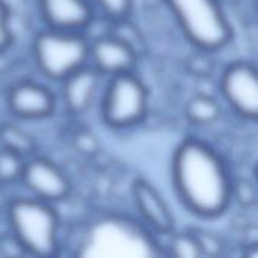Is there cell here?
Segmentation results:
<instances>
[{
	"instance_id": "ffe728a7",
	"label": "cell",
	"mask_w": 258,
	"mask_h": 258,
	"mask_svg": "<svg viewBox=\"0 0 258 258\" xmlns=\"http://www.w3.org/2000/svg\"><path fill=\"white\" fill-rule=\"evenodd\" d=\"M14 35L11 30V12L8 5L0 0V53L12 44Z\"/></svg>"
},
{
	"instance_id": "4fadbf2b",
	"label": "cell",
	"mask_w": 258,
	"mask_h": 258,
	"mask_svg": "<svg viewBox=\"0 0 258 258\" xmlns=\"http://www.w3.org/2000/svg\"><path fill=\"white\" fill-rule=\"evenodd\" d=\"M184 115L195 125H209L219 119L221 106L213 97L207 94H197L187 101Z\"/></svg>"
},
{
	"instance_id": "5bb4252c",
	"label": "cell",
	"mask_w": 258,
	"mask_h": 258,
	"mask_svg": "<svg viewBox=\"0 0 258 258\" xmlns=\"http://www.w3.org/2000/svg\"><path fill=\"white\" fill-rule=\"evenodd\" d=\"M0 147L14 151L24 159L35 153L36 142L30 133L12 122L0 124Z\"/></svg>"
},
{
	"instance_id": "44dd1931",
	"label": "cell",
	"mask_w": 258,
	"mask_h": 258,
	"mask_svg": "<svg viewBox=\"0 0 258 258\" xmlns=\"http://www.w3.org/2000/svg\"><path fill=\"white\" fill-rule=\"evenodd\" d=\"M233 198H236L242 206L249 207L255 203V189L248 180L233 181Z\"/></svg>"
},
{
	"instance_id": "52a82bcc",
	"label": "cell",
	"mask_w": 258,
	"mask_h": 258,
	"mask_svg": "<svg viewBox=\"0 0 258 258\" xmlns=\"http://www.w3.org/2000/svg\"><path fill=\"white\" fill-rule=\"evenodd\" d=\"M20 181L32 197L50 204L67 200L71 192V183L65 172L45 157L26 160Z\"/></svg>"
},
{
	"instance_id": "8fae6325",
	"label": "cell",
	"mask_w": 258,
	"mask_h": 258,
	"mask_svg": "<svg viewBox=\"0 0 258 258\" xmlns=\"http://www.w3.org/2000/svg\"><path fill=\"white\" fill-rule=\"evenodd\" d=\"M133 200L139 215L153 231L169 236L175 230V218L168 203L150 181L144 178L135 180Z\"/></svg>"
},
{
	"instance_id": "277c9868",
	"label": "cell",
	"mask_w": 258,
	"mask_h": 258,
	"mask_svg": "<svg viewBox=\"0 0 258 258\" xmlns=\"http://www.w3.org/2000/svg\"><path fill=\"white\" fill-rule=\"evenodd\" d=\"M33 57L42 76L60 82L89 62V41L80 32L47 27L33 39Z\"/></svg>"
},
{
	"instance_id": "2e32d148",
	"label": "cell",
	"mask_w": 258,
	"mask_h": 258,
	"mask_svg": "<svg viewBox=\"0 0 258 258\" xmlns=\"http://www.w3.org/2000/svg\"><path fill=\"white\" fill-rule=\"evenodd\" d=\"M168 243V252L169 255L178 258H203V254L195 242V239L192 237V234L189 231L184 233H175L172 231Z\"/></svg>"
},
{
	"instance_id": "ba28073f",
	"label": "cell",
	"mask_w": 258,
	"mask_h": 258,
	"mask_svg": "<svg viewBox=\"0 0 258 258\" xmlns=\"http://www.w3.org/2000/svg\"><path fill=\"white\" fill-rule=\"evenodd\" d=\"M89 62L101 76L130 73L138 63V50L115 33L103 35L89 42Z\"/></svg>"
},
{
	"instance_id": "7c38bea8",
	"label": "cell",
	"mask_w": 258,
	"mask_h": 258,
	"mask_svg": "<svg viewBox=\"0 0 258 258\" xmlns=\"http://www.w3.org/2000/svg\"><path fill=\"white\" fill-rule=\"evenodd\" d=\"M100 80L101 74L89 63L62 79V100L65 109L73 115L85 113L95 98Z\"/></svg>"
},
{
	"instance_id": "9c48e42d",
	"label": "cell",
	"mask_w": 258,
	"mask_h": 258,
	"mask_svg": "<svg viewBox=\"0 0 258 258\" xmlns=\"http://www.w3.org/2000/svg\"><path fill=\"white\" fill-rule=\"evenodd\" d=\"M6 104L17 118L44 119L54 113L56 97L45 85L24 80L9 88Z\"/></svg>"
},
{
	"instance_id": "8992f818",
	"label": "cell",
	"mask_w": 258,
	"mask_h": 258,
	"mask_svg": "<svg viewBox=\"0 0 258 258\" xmlns=\"http://www.w3.org/2000/svg\"><path fill=\"white\" fill-rule=\"evenodd\" d=\"M221 94L228 106L242 118H258V74L251 62L230 63L221 76Z\"/></svg>"
},
{
	"instance_id": "9a60e30c",
	"label": "cell",
	"mask_w": 258,
	"mask_h": 258,
	"mask_svg": "<svg viewBox=\"0 0 258 258\" xmlns=\"http://www.w3.org/2000/svg\"><path fill=\"white\" fill-rule=\"evenodd\" d=\"M26 159L0 147V184L8 186L21 180Z\"/></svg>"
},
{
	"instance_id": "7a4b0ae2",
	"label": "cell",
	"mask_w": 258,
	"mask_h": 258,
	"mask_svg": "<svg viewBox=\"0 0 258 258\" xmlns=\"http://www.w3.org/2000/svg\"><path fill=\"white\" fill-rule=\"evenodd\" d=\"M11 234L26 255L51 257L59 249V216L50 203L35 197L14 198L6 210Z\"/></svg>"
},
{
	"instance_id": "5b68a950",
	"label": "cell",
	"mask_w": 258,
	"mask_h": 258,
	"mask_svg": "<svg viewBox=\"0 0 258 258\" xmlns=\"http://www.w3.org/2000/svg\"><path fill=\"white\" fill-rule=\"evenodd\" d=\"M148 110V89L130 73L112 76L103 97L101 116L112 128H130L142 122Z\"/></svg>"
},
{
	"instance_id": "3957f363",
	"label": "cell",
	"mask_w": 258,
	"mask_h": 258,
	"mask_svg": "<svg viewBox=\"0 0 258 258\" xmlns=\"http://www.w3.org/2000/svg\"><path fill=\"white\" fill-rule=\"evenodd\" d=\"M186 39L212 53L233 39V27L219 0H165Z\"/></svg>"
},
{
	"instance_id": "ac0fdd59",
	"label": "cell",
	"mask_w": 258,
	"mask_h": 258,
	"mask_svg": "<svg viewBox=\"0 0 258 258\" xmlns=\"http://www.w3.org/2000/svg\"><path fill=\"white\" fill-rule=\"evenodd\" d=\"M100 11L110 21L127 20L133 9V0H94Z\"/></svg>"
},
{
	"instance_id": "e0dca14e",
	"label": "cell",
	"mask_w": 258,
	"mask_h": 258,
	"mask_svg": "<svg viewBox=\"0 0 258 258\" xmlns=\"http://www.w3.org/2000/svg\"><path fill=\"white\" fill-rule=\"evenodd\" d=\"M187 231L195 239L203 257L215 258L221 257L224 254L225 245H224V240L218 234H215L212 231H207V230H203V228H197V227L189 228Z\"/></svg>"
},
{
	"instance_id": "6da1fadb",
	"label": "cell",
	"mask_w": 258,
	"mask_h": 258,
	"mask_svg": "<svg viewBox=\"0 0 258 258\" xmlns=\"http://www.w3.org/2000/svg\"><path fill=\"white\" fill-rule=\"evenodd\" d=\"M172 183L181 204L204 219L222 216L233 200V178L224 159L197 138H187L175 148Z\"/></svg>"
},
{
	"instance_id": "d6986e66",
	"label": "cell",
	"mask_w": 258,
	"mask_h": 258,
	"mask_svg": "<svg viewBox=\"0 0 258 258\" xmlns=\"http://www.w3.org/2000/svg\"><path fill=\"white\" fill-rule=\"evenodd\" d=\"M186 68L189 70L190 74L201 77V79H206V77H210L213 73V62L209 57L207 51L201 50V53H195V54L187 57Z\"/></svg>"
},
{
	"instance_id": "7402d4cb",
	"label": "cell",
	"mask_w": 258,
	"mask_h": 258,
	"mask_svg": "<svg viewBox=\"0 0 258 258\" xmlns=\"http://www.w3.org/2000/svg\"><path fill=\"white\" fill-rule=\"evenodd\" d=\"M74 145H76V148L80 153H83L86 156H92V154H95L98 151V142H97V139L91 133H88V132H79V133H76V136H74Z\"/></svg>"
},
{
	"instance_id": "30bf717a",
	"label": "cell",
	"mask_w": 258,
	"mask_h": 258,
	"mask_svg": "<svg viewBox=\"0 0 258 258\" xmlns=\"http://www.w3.org/2000/svg\"><path fill=\"white\" fill-rule=\"evenodd\" d=\"M38 8L48 29L82 32L94 20V9L88 0H38Z\"/></svg>"
}]
</instances>
